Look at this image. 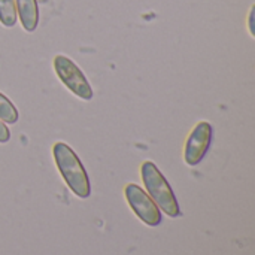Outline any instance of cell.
<instances>
[{
	"mask_svg": "<svg viewBox=\"0 0 255 255\" xmlns=\"http://www.w3.org/2000/svg\"><path fill=\"white\" fill-rule=\"evenodd\" d=\"M16 16L15 0H0V24L4 27H13L16 24Z\"/></svg>",
	"mask_w": 255,
	"mask_h": 255,
	"instance_id": "7",
	"label": "cell"
},
{
	"mask_svg": "<svg viewBox=\"0 0 255 255\" xmlns=\"http://www.w3.org/2000/svg\"><path fill=\"white\" fill-rule=\"evenodd\" d=\"M124 196L128 206L136 214V217L149 227H157L161 223V212L154 200L136 184H128L124 188Z\"/></svg>",
	"mask_w": 255,
	"mask_h": 255,
	"instance_id": "4",
	"label": "cell"
},
{
	"mask_svg": "<svg viewBox=\"0 0 255 255\" xmlns=\"http://www.w3.org/2000/svg\"><path fill=\"white\" fill-rule=\"evenodd\" d=\"M54 70H55L58 79L75 96H78L82 100L93 99L94 93H93V88H91L88 79L70 58H67L64 55H57L54 58Z\"/></svg>",
	"mask_w": 255,
	"mask_h": 255,
	"instance_id": "3",
	"label": "cell"
},
{
	"mask_svg": "<svg viewBox=\"0 0 255 255\" xmlns=\"http://www.w3.org/2000/svg\"><path fill=\"white\" fill-rule=\"evenodd\" d=\"M16 15L25 31L31 33L39 24V6L37 0H15Z\"/></svg>",
	"mask_w": 255,
	"mask_h": 255,
	"instance_id": "6",
	"label": "cell"
},
{
	"mask_svg": "<svg viewBox=\"0 0 255 255\" xmlns=\"http://www.w3.org/2000/svg\"><path fill=\"white\" fill-rule=\"evenodd\" d=\"M18 111L13 106V103L0 93V120L7 124H15L18 121Z\"/></svg>",
	"mask_w": 255,
	"mask_h": 255,
	"instance_id": "8",
	"label": "cell"
},
{
	"mask_svg": "<svg viewBox=\"0 0 255 255\" xmlns=\"http://www.w3.org/2000/svg\"><path fill=\"white\" fill-rule=\"evenodd\" d=\"M140 176L148 191V196L154 200L158 209H161L170 218L181 217L182 212L172 187L152 161H145L140 166Z\"/></svg>",
	"mask_w": 255,
	"mask_h": 255,
	"instance_id": "2",
	"label": "cell"
},
{
	"mask_svg": "<svg viewBox=\"0 0 255 255\" xmlns=\"http://www.w3.org/2000/svg\"><path fill=\"white\" fill-rule=\"evenodd\" d=\"M212 137L214 130L208 121H200L191 130L184 151V160L188 166H197L206 157L212 143Z\"/></svg>",
	"mask_w": 255,
	"mask_h": 255,
	"instance_id": "5",
	"label": "cell"
},
{
	"mask_svg": "<svg viewBox=\"0 0 255 255\" xmlns=\"http://www.w3.org/2000/svg\"><path fill=\"white\" fill-rule=\"evenodd\" d=\"M9 139H10L9 128L3 121H0V143H6V142H9Z\"/></svg>",
	"mask_w": 255,
	"mask_h": 255,
	"instance_id": "9",
	"label": "cell"
},
{
	"mask_svg": "<svg viewBox=\"0 0 255 255\" xmlns=\"http://www.w3.org/2000/svg\"><path fill=\"white\" fill-rule=\"evenodd\" d=\"M52 155L54 161L57 164V169L70 188V191L79 197V199H87L91 194V185H90V178L82 166L79 157L76 152L64 142H57L52 146Z\"/></svg>",
	"mask_w": 255,
	"mask_h": 255,
	"instance_id": "1",
	"label": "cell"
},
{
	"mask_svg": "<svg viewBox=\"0 0 255 255\" xmlns=\"http://www.w3.org/2000/svg\"><path fill=\"white\" fill-rule=\"evenodd\" d=\"M250 31L254 36V6L251 7V12H250Z\"/></svg>",
	"mask_w": 255,
	"mask_h": 255,
	"instance_id": "10",
	"label": "cell"
}]
</instances>
